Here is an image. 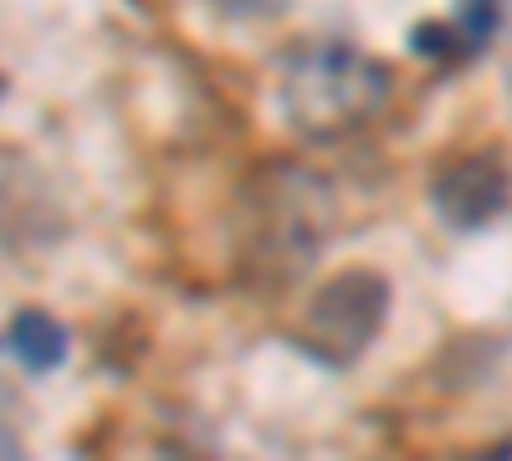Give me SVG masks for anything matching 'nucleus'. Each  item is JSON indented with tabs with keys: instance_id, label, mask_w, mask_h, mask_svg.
<instances>
[{
	"instance_id": "6",
	"label": "nucleus",
	"mask_w": 512,
	"mask_h": 461,
	"mask_svg": "<svg viewBox=\"0 0 512 461\" xmlns=\"http://www.w3.org/2000/svg\"><path fill=\"white\" fill-rule=\"evenodd\" d=\"M497 16H502V0H466L461 31H466V36H472L477 47H482V41H487V36L497 31Z\"/></svg>"
},
{
	"instance_id": "2",
	"label": "nucleus",
	"mask_w": 512,
	"mask_h": 461,
	"mask_svg": "<svg viewBox=\"0 0 512 461\" xmlns=\"http://www.w3.org/2000/svg\"><path fill=\"white\" fill-rule=\"evenodd\" d=\"M384 313H390V282L369 267H349L328 277L308 303V344L338 364L359 359L384 328Z\"/></svg>"
},
{
	"instance_id": "7",
	"label": "nucleus",
	"mask_w": 512,
	"mask_h": 461,
	"mask_svg": "<svg viewBox=\"0 0 512 461\" xmlns=\"http://www.w3.org/2000/svg\"><path fill=\"white\" fill-rule=\"evenodd\" d=\"M221 11H262V0H216Z\"/></svg>"
},
{
	"instance_id": "3",
	"label": "nucleus",
	"mask_w": 512,
	"mask_h": 461,
	"mask_svg": "<svg viewBox=\"0 0 512 461\" xmlns=\"http://www.w3.org/2000/svg\"><path fill=\"white\" fill-rule=\"evenodd\" d=\"M431 200H436V211H441L446 226L482 231V226H492L507 211L512 180H507L497 154H466V159H456V164H446V170H441Z\"/></svg>"
},
{
	"instance_id": "4",
	"label": "nucleus",
	"mask_w": 512,
	"mask_h": 461,
	"mask_svg": "<svg viewBox=\"0 0 512 461\" xmlns=\"http://www.w3.org/2000/svg\"><path fill=\"white\" fill-rule=\"evenodd\" d=\"M11 349H16V359L26 364V369H36V374H47V369H57L62 359H67V333H62V323L57 318H47V313H21L16 323H11Z\"/></svg>"
},
{
	"instance_id": "1",
	"label": "nucleus",
	"mask_w": 512,
	"mask_h": 461,
	"mask_svg": "<svg viewBox=\"0 0 512 461\" xmlns=\"http://www.w3.org/2000/svg\"><path fill=\"white\" fill-rule=\"evenodd\" d=\"M390 88H395L390 67L349 47V41H313V47L287 52L277 82L287 123L308 139H338L369 123L390 103Z\"/></svg>"
},
{
	"instance_id": "5",
	"label": "nucleus",
	"mask_w": 512,
	"mask_h": 461,
	"mask_svg": "<svg viewBox=\"0 0 512 461\" xmlns=\"http://www.w3.org/2000/svg\"><path fill=\"white\" fill-rule=\"evenodd\" d=\"M410 47H415V57H431V62H451V57H466V52H477V41L466 36L461 26H451V21H431V26H415V31H410Z\"/></svg>"
}]
</instances>
